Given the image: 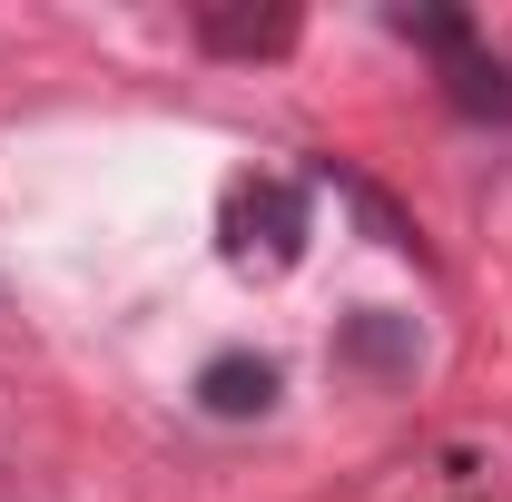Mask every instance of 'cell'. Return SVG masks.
<instances>
[{"mask_svg":"<svg viewBox=\"0 0 512 502\" xmlns=\"http://www.w3.org/2000/svg\"><path fill=\"white\" fill-rule=\"evenodd\" d=\"M227 227H237V256L247 266H296L306 256V197L286 188V178H256V188H237Z\"/></svg>","mask_w":512,"mask_h":502,"instance_id":"obj_1","label":"cell"},{"mask_svg":"<svg viewBox=\"0 0 512 502\" xmlns=\"http://www.w3.org/2000/svg\"><path fill=\"white\" fill-rule=\"evenodd\" d=\"M197 40L207 50H227V60H276V50H296V10H197Z\"/></svg>","mask_w":512,"mask_h":502,"instance_id":"obj_2","label":"cell"},{"mask_svg":"<svg viewBox=\"0 0 512 502\" xmlns=\"http://www.w3.org/2000/svg\"><path fill=\"white\" fill-rule=\"evenodd\" d=\"M197 394H207V414H266L276 404V365L266 355H217L197 375Z\"/></svg>","mask_w":512,"mask_h":502,"instance_id":"obj_3","label":"cell"},{"mask_svg":"<svg viewBox=\"0 0 512 502\" xmlns=\"http://www.w3.org/2000/svg\"><path fill=\"white\" fill-rule=\"evenodd\" d=\"M444 89H453V109H473V119H512V69H493L483 50H453Z\"/></svg>","mask_w":512,"mask_h":502,"instance_id":"obj_4","label":"cell"},{"mask_svg":"<svg viewBox=\"0 0 512 502\" xmlns=\"http://www.w3.org/2000/svg\"><path fill=\"white\" fill-rule=\"evenodd\" d=\"M394 30H404V40H424V50H473V20H453V10H394Z\"/></svg>","mask_w":512,"mask_h":502,"instance_id":"obj_5","label":"cell"},{"mask_svg":"<svg viewBox=\"0 0 512 502\" xmlns=\"http://www.w3.org/2000/svg\"><path fill=\"white\" fill-rule=\"evenodd\" d=\"M345 355H355V365H414V345H404L394 325H355V335H345Z\"/></svg>","mask_w":512,"mask_h":502,"instance_id":"obj_6","label":"cell"}]
</instances>
